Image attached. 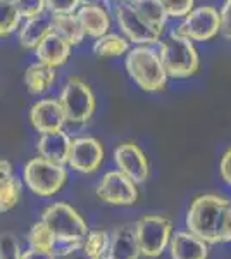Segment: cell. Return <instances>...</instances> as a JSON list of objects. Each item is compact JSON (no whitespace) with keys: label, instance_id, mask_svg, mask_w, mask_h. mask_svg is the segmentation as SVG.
Returning <instances> with one entry per match:
<instances>
[{"label":"cell","instance_id":"12","mask_svg":"<svg viewBox=\"0 0 231 259\" xmlns=\"http://www.w3.org/2000/svg\"><path fill=\"white\" fill-rule=\"evenodd\" d=\"M114 161L117 169L128 178H131L135 183H144L149 178V159L144 150L133 142H124V144L117 145L114 149Z\"/></svg>","mask_w":231,"mask_h":259},{"label":"cell","instance_id":"19","mask_svg":"<svg viewBox=\"0 0 231 259\" xmlns=\"http://www.w3.org/2000/svg\"><path fill=\"white\" fill-rule=\"evenodd\" d=\"M140 249L136 244L135 228L123 227L117 228L111 235V244H109V250L104 257L109 259H138Z\"/></svg>","mask_w":231,"mask_h":259},{"label":"cell","instance_id":"33","mask_svg":"<svg viewBox=\"0 0 231 259\" xmlns=\"http://www.w3.org/2000/svg\"><path fill=\"white\" fill-rule=\"evenodd\" d=\"M221 242H231V202L222 214L221 228H219V244Z\"/></svg>","mask_w":231,"mask_h":259},{"label":"cell","instance_id":"28","mask_svg":"<svg viewBox=\"0 0 231 259\" xmlns=\"http://www.w3.org/2000/svg\"><path fill=\"white\" fill-rule=\"evenodd\" d=\"M167 18L183 19L195 9V0H162Z\"/></svg>","mask_w":231,"mask_h":259},{"label":"cell","instance_id":"34","mask_svg":"<svg viewBox=\"0 0 231 259\" xmlns=\"http://www.w3.org/2000/svg\"><path fill=\"white\" fill-rule=\"evenodd\" d=\"M219 171H221V178L224 180L228 185H231V147L222 154Z\"/></svg>","mask_w":231,"mask_h":259},{"label":"cell","instance_id":"17","mask_svg":"<svg viewBox=\"0 0 231 259\" xmlns=\"http://www.w3.org/2000/svg\"><path fill=\"white\" fill-rule=\"evenodd\" d=\"M36 61L43 62L52 68H61L68 62L71 56V45L56 33H49L35 49Z\"/></svg>","mask_w":231,"mask_h":259},{"label":"cell","instance_id":"3","mask_svg":"<svg viewBox=\"0 0 231 259\" xmlns=\"http://www.w3.org/2000/svg\"><path fill=\"white\" fill-rule=\"evenodd\" d=\"M159 57L169 78H190L199 71L200 57L190 38L176 31L159 41Z\"/></svg>","mask_w":231,"mask_h":259},{"label":"cell","instance_id":"5","mask_svg":"<svg viewBox=\"0 0 231 259\" xmlns=\"http://www.w3.org/2000/svg\"><path fill=\"white\" fill-rule=\"evenodd\" d=\"M59 102L64 111L66 121L71 124H85L91 119L97 107L95 95L90 87L76 76L68 78L62 87Z\"/></svg>","mask_w":231,"mask_h":259},{"label":"cell","instance_id":"31","mask_svg":"<svg viewBox=\"0 0 231 259\" xmlns=\"http://www.w3.org/2000/svg\"><path fill=\"white\" fill-rule=\"evenodd\" d=\"M50 14H74L81 6V0H45Z\"/></svg>","mask_w":231,"mask_h":259},{"label":"cell","instance_id":"36","mask_svg":"<svg viewBox=\"0 0 231 259\" xmlns=\"http://www.w3.org/2000/svg\"><path fill=\"white\" fill-rule=\"evenodd\" d=\"M9 177H12V166H11V162L0 159V183H2L4 180H7Z\"/></svg>","mask_w":231,"mask_h":259},{"label":"cell","instance_id":"1","mask_svg":"<svg viewBox=\"0 0 231 259\" xmlns=\"http://www.w3.org/2000/svg\"><path fill=\"white\" fill-rule=\"evenodd\" d=\"M228 204V199L216 194H205L197 197L188 207L187 230H190L207 244H219L221 221Z\"/></svg>","mask_w":231,"mask_h":259},{"label":"cell","instance_id":"10","mask_svg":"<svg viewBox=\"0 0 231 259\" xmlns=\"http://www.w3.org/2000/svg\"><path fill=\"white\" fill-rule=\"evenodd\" d=\"M97 195L111 206H131L138 199V189L131 178L117 169L104 175L97 185Z\"/></svg>","mask_w":231,"mask_h":259},{"label":"cell","instance_id":"14","mask_svg":"<svg viewBox=\"0 0 231 259\" xmlns=\"http://www.w3.org/2000/svg\"><path fill=\"white\" fill-rule=\"evenodd\" d=\"M71 144H73V139L64 130H59V132L41 133L36 142V150H38V156L43 159L66 166L69 159Z\"/></svg>","mask_w":231,"mask_h":259},{"label":"cell","instance_id":"18","mask_svg":"<svg viewBox=\"0 0 231 259\" xmlns=\"http://www.w3.org/2000/svg\"><path fill=\"white\" fill-rule=\"evenodd\" d=\"M19 45L23 49H36L49 33H52V14H47V11L35 18L24 19V23L19 26Z\"/></svg>","mask_w":231,"mask_h":259},{"label":"cell","instance_id":"37","mask_svg":"<svg viewBox=\"0 0 231 259\" xmlns=\"http://www.w3.org/2000/svg\"><path fill=\"white\" fill-rule=\"evenodd\" d=\"M102 0H81V4H99Z\"/></svg>","mask_w":231,"mask_h":259},{"label":"cell","instance_id":"32","mask_svg":"<svg viewBox=\"0 0 231 259\" xmlns=\"http://www.w3.org/2000/svg\"><path fill=\"white\" fill-rule=\"evenodd\" d=\"M219 18H221V33L224 35V38L231 40V0H224L221 11H219Z\"/></svg>","mask_w":231,"mask_h":259},{"label":"cell","instance_id":"26","mask_svg":"<svg viewBox=\"0 0 231 259\" xmlns=\"http://www.w3.org/2000/svg\"><path fill=\"white\" fill-rule=\"evenodd\" d=\"M21 14L12 0H0V38L11 36L21 26Z\"/></svg>","mask_w":231,"mask_h":259},{"label":"cell","instance_id":"22","mask_svg":"<svg viewBox=\"0 0 231 259\" xmlns=\"http://www.w3.org/2000/svg\"><path fill=\"white\" fill-rule=\"evenodd\" d=\"M52 31L68 41L71 47L79 45L86 36L76 14H52Z\"/></svg>","mask_w":231,"mask_h":259},{"label":"cell","instance_id":"30","mask_svg":"<svg viewBox=\"0 0 231 259\" xmlns=\"http://www.w3.org/2000/svg\"><path fill=\"white\" fill-rule=\"evenodd\" d=\"M21 245L18 239L11 233L0 235V259H21Z\"/></svg>","mask_w":231,"mask_h":259},{"label":"cell","instance_id":"25","mask_svg":"<svg viewBox=\"0 0 231 259\" xmlns=\"http://www.w3.org/2000/svg\"><path fill=\"white\" fill-rule=\"evenodd\" d=\"M21 194H23V183L16 177H9L0 183V212H7L18 206Z\"/></svg>","mask_w":231,"mask_h":259},{"label":"cell","instance_id":"35","mask_svg":"<svg viewBox=\"0 0 231 259\" xmlns=\"http://www.w3.org/2000/svg\"><path fill=\"white\" fill-rule=\"evenodd\" d=\"M21 259H57L54 256L52 250H43V249H33L29 247L26 252H23Z\"/></svg>","mask_w":231,"mask_h":259},{"label":"cell","instance_id":"7","mask_svg":"<svg viewBox=\"0 0 231 259\" xmlns=\"http://www.w3.org/2000/svg\"><path fill=\"white\" fill-rule=\"evenodd\" d=\"M173 235L171 221L162 216H142L135 225V237L140 254L145 257H159L169 247Z\"/></svg>","mask_w":231,"mask_h":259},{"label":"cell","instance_id":"21","mask_svg":"<svg viewBox=\"0 0 231 259\" xmlns=\"http://www.w3.org/2000/svg\"><path fill=\"white\" fill-rule=\"evenodd\" d=\"M129 4H131L133 9L140 14V18L144 19L154 31L162 35L167 19H169L166 14V9H164V6H162V0H131Z\"/></svg>","mask_w":231,"mask_h":259},{"label":"cell","instance_id":"20","mask_svg":"<svg viewBox=\"0 0 231 259\" xmlns=\"http://www.w3.org/2000/svg\"><path fill=\"white\" fill-rule=\"evenodd\" d=\"M56 68L43 64L40 61L29 64L28 69L24 71V85H26V89L31 95H41L50 90L54 87V83H56Z\"/></svg>","mask_w":231,"mask_h":259},{"label":"cell","instance_id":"29","mask_svg":"<svg viewBox=\"0 0 231 259\" xmlns=\"http://www.w3.org/2000/svg\"><path fill=\"white\" fill-rule=\"evenodd\" d=\"M12 2H14L16 9L23 19L35 18V16H40L47 11L45 0H12Z\"/></svg>","mask_w":231,"mask_h":259},{"label":"cell","instance_id":"40","mask_svg":"<svg viewBox=\"0 0 231 259\" xmlns=\"http://www.w3.org/2000/svg\"><path fill=\"white\" fill-rule=\"evenodd\" d=\"M85 259H88V257H85Z\"/></svg>","mask_w":231,"mask_h":259},{"label":"cell","instance_id":"24","mask_svg":"<svg viewBox=\"0 0 231 259\" xmlns=\"http://www.w3.org/2000/svg\"><path fill=\"white\" fill-rule=\"evenodd\" d=\"M111 244V235L104 230H94L88 232V235L83 240V252L88 259H104Z\"/></svg>","mask_w":231,"mask_h":259},{"label":"cell","instance_id":"8","mask_svg":"<svg viewBox=\"0 0 231 259\" xmlns=\"http://www.w3.org/2000/svg\"><path fill=\"white\" fill-rule=\"evenodd\" d=\"M114 18L116 23L119 26L121 33L129 44L135 45H157L161 41V33L154 31L144 19L140 18V14L133 9V6L129 2H116L114 6Z\"/></svg>","mask_w":231,"mask_h":259},{"label":"cell","instance_id":"2","mask_svg":"<svg viewBox=\"0 0 231 259\" xmlns=\"http://www.w3.org/2000/svg\"><path fill=\"white\" fill-rule=\"evenodd\" d=\"M129 78L145 92H161L166 89L167 73L159 57V50L150 45H136L129 49L124 61Z\"/></svg>","mask_w":231,"mask_h":259},{"label":"cell","instance_id":"11","mask_svg":"<svg viewBox=\"0 0 231 259\" xmlns=\"http://www.w3.org/2000/svg\"><path fill=\"white\" fill-rule=\"evenodd\" d=\"M104 161V147L94 137L73 139L68 166L83 175H90L100 168Z\"/></svg>","mask_w":231,"mask_h":259},{"label":"cell","instance_id":"23","mask_svg":"<svg viewBox=\"0 0 231 259\" xmlns=\"http://www.w3.org/2000/svg\"><path fill=\"white\" fill-rule=\"evenodd\" d=\"M94 54L97 57H119L128 54L129 50V41L124 38L123 35H117V33H106V35L99 36L94 41Z\"/></svg>","mask_w":231,"mask_h":259},{"label":"cell","instance_id":"15","mask_svg":"<svg viewBox=\"0 0 231 259\" xmlns=\"http://www.w3.org/2000/svg\"><path fill=\"white\" fill-rule=\"evenodd\" d=\"M169 252L171 259H207L209 244L190 230H181L171 235Z\"/></svg>","mask_w":231,"mask_h":259},{"label":"cell","instance_id":"13","mask_svg":"<svg viewBox=\"0 0 231 259\" xmlns=\"http://www.w3.org/2000/svg\"><path fill=\"white\" fill-rule=\"evenodd\" d=\"M29 123L40 133L59 132L68 123L59 99H41L29 109Z\"/></svg>","mask_w":231,"mask_h":259},{"label":"cell","instance_id":"16","mask_svg":"<svg viewBox=\"0 0 231 259\" xmlns=\"http://www.w3.org/2000/svg\"><path fill=\"white\" fill-rule=\"evenodd\" d=\"M74 14L85 35L90 38H99L111 30V16L100 4H81Z\"/></svg>","mask_w":231,"mask_h":259},{"label":"cell","instance_id":"6","mask_svg":"<svg viewBox=\"0 0 231 259\" xmlns=\"http://www.w3.org/2000/svg\"><path fill=\"white\" fill-rule=\"evenodd\" d=\"M41 221L49 227L56 240L83 242L88 235L85 220L73 206L66 202H54L41 212Z\"/></svg>","mask_w":231,"mask_h":259},{"label":"cell","instance_id":"38","mask_svg":"<svg viewBox=\"0 0 231 259\" xmlns=\"http://www.w3.org/2000/svg\"><path fill=\"white\" fill-rule=\"evenodd\" d=\"M116 2H131V0H116Z\"/></svg>","mask_w":231,"mask_h":259},{"label":"cell","instance_id":"27","mask_svg":"<svg viewBox=\"0 0 231 259\" xmlns=\"http://www.w3.org/2000/svg\"><path fill=\"white\" fill-rule=\"evenodd\" d=\"M54 242H56V237L52 235V232H50L43 221H38L36 225H33L28 233V244L33 249L52 250Z\"/></svg>","mask_w":231,"mask_h":259},{"label":"cell","instance_id":"39","mask_svg":"<svg viewBox=\"0 0 231 259\" xmlns=\"http://www.w3.org/2000/svg\"><path fill=\"white\" fill-rule=\"evenodd\" d=\"M104 259H109V257H104Z\"/></svg>","mask_w":231,"mask_h":259},{"label":"cell","instance_id":"4","mask_svg":"<svg viewBox=\"0 0 231 259\" xmlns=\"http://www.w3.org/2000/svg\"><path fill=\"white\" fill-rule=\"evenodd\" d=\"M23 178L28 189L38 197H52L68 182V171L62 164H56L43 157L28 161L23 169Z\"/></svg>","mask_w":231,"mask_h":259},{"label":"cell","instance_id":"9","mask_svg":"<svg viewBox=\"0 0 231 259\" xmlns=\"http://www.w3.org/2000/svg\"><path fill=\"white\" fill-rule=\"evenodd\" d=\"M178 35H183L192 41H209L217 33H221L219 11L212 6L195 7L190 14L184 16L179 26L174 30Z\"/></svg>","mask_w":231,"mask_h":259}]
</instances>
